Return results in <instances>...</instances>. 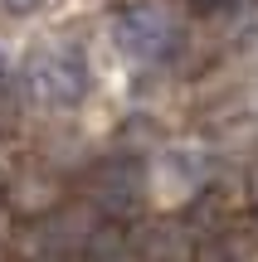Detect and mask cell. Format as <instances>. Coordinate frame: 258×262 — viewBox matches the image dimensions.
Masks as SVG:
<instances>
[{
    "mask_svg": "<svg viewBox=\"0 0 258 262\" xmlns=\"http://www.w3.org/2000/svg\"><path fill=\"white\" fill-rule=\"evenodd\" d=\"M117 44L142 54V58H161V54H171L181 44V25L161 5H142V10H127L117 19Z\"/></svg>",
    "mask_w": 258,
    "mask_h": 262,
    "instance_id": "cell-2",
    "label": "cell"
},
{
    "mask_svg": "<svg viewBox=\"0 0 258 262\" xmlns=\"http://www.w3.org/2000/svg\"><path fill=\"white\" fill-rule=\"evenodd\" d=\"M136 199H142V165L136 160H112L97 175V204L112 209V214H132Z\"/></svg>",
    "mask_w": 258,
    "mask_h": 262,
    "instance_id": "cell-3",
    "label": "cell"
},
{
    "mask_svg": "<svg viewBox=\"0 0 258 262\" xmlns=\"http://www.w3.org/2000/svg\"><path fill=\"white\" fill-rule=\"evenodd\" d=\"M29 83H34V97H44V102H54V107H68V102H78L83 88H88V58L78 54V49H49V54L29 68Z\"/></svg>",
    "mask_w": 258,
    "mask_h": 262,
    "instance_id": "cell-1",
    "label": "cell"
},
{
    "mask_svg": "<svg viewBox=\"0 0 258 262\" xmlns=\"http://www.w3.org/2000/svg\"><path fill=\"white\" fill-rule=\"evenodd\" d=\"M39 5H44V0H0V10H5V15H34Z\"/></svg>",
    "mask_w": 258,
    "mask_h": 262,
    "instance_id": "cell-5",
    "label": "cell"
},
{
    "mask_svg": "<svg viewBox=\"0 0 258 262\" xmlns=\"http://www.w3.org/2000/svg\"><path fill=\"white\" fill-rule=\"evenodd\" d=\"M156 180H161L166 189H175V194H190V189H200V180H205V156L195 146L166 150L161 165H156Z\"/></svg>",
    "mask_w": 258,
    "mask_h": 262,
    "instance_id": "cell-4",
    "label": "cell"
}]
</instances>
